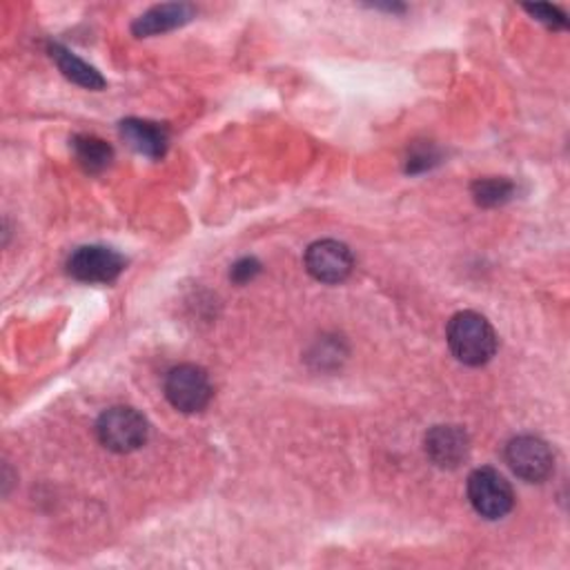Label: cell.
<instances>
[{"label":"cell","instance_id":"14","mask_svg":"<svg viewBox=\"0 0 570 570\" xmlns=\"http://www.w3.org/2000/svg\"><path fill=\"white\" fill-rule=\"evenodd\" d=\"M439 163V154L432 146H421V148H414L408 157V172L410 174H417V172H426L430 170L432 166Z\"/></svg>","mask_w":570,"mask_h":570},{"label":"cell","instance_id":"8","mask_svg":"<svg viewBox=\"0 0 570 570\" xmlns=\"http://www.w3.org/2000/svg\"><path fill=\"white\" fill-rule=\"evenodd\" d=\"M426 454L439 468H459L470 452V439L459 426H434L426 434Z\"/></svg>","mask_w":570,"mask_h":570},{"label":"cell","instance_id":"4","mask_svg":"<svg viewBox=\"0 0 570 570\" xmlns=\"http://www.w3.org/2000/svg\"><path fill=\"white\" fill-rule=\"evenodd\" d=\"M468 499L483 519H501L514 506L510 483L492 468H477L468 477Z\"/></svg>","mask_w":570,"mask_h":570},{"label":"cell","instance_id":"10","mask_svg":"<svg viewBox=\"0 0 570 570\" xmlns=\"http://www.w3.org/2000/svg\"><path fill=\"white\" fill-rule=\"evenodd\" d=\"M121 137L134 152L150 159H161L168 152V143H170V134L163 126L152 121H141V119L123 121Z\"/></svg>","mask_w":570,"mask_h":570},{"label":"cell","instance_id":"3","mask_svg":"<svg viewBox=\"0 0 570 570\" xmlns=\"http://www.w3.org/2000/svg\"><path fill=\"white\" fill-rule=\"evenodd\" d=\"M212 394H214V390H212L210 377L199 366L183 363V366L172 368L166 377L168 401L186 414L206 410L208 403L212 401Z\"/></svg>","mask_w":570,"mask_h":570},{"label":"cell","instance_id":"1","mask_svg":"<svg viewBox=\"0 0 570 570\" xmlns=\"http://www.w3.org/2000/svg\"><path fill=\"white\" fill-rule=\"evenodd\" d=\"M497 334L486 317L477 312H459L448 323V346L466 366H483L497 352Z\"/></svg>","mask_w":570,"mask_h":570},{"label":"cell","instance_id":"5","mask_svg":"<svg viewBox=\"0 0 570 570\" xmlns=\"http://www.w3.org/2000/svg\"><path fill=\"white\" fill-rule=\"evenodd\" d=\"M506 461L512 468V472L528 483H541L554 470L552 450L543 439L532 434L514 437L506 446Z\"/></svg>","mask_w":570,"mask_h":570},{"label":"cell","instance_id":"16","mask_svg":"<svg viewBox=\"0 0 570 570\" xmlns=\"http://www.w3.org/2000/svg\"><path fill=\"white\" fill-rule=\"evenodd\" d=\"M259 272H261V263H259L257 259H252V257H246V259H241V261H237V263L232 266L230 277H232L234 283L243 286V283L252 281Z\"/></svg>","mask_w":570,"mask_h":570},{"label":"cell","instance_id":"2","mask_svg":"<svg viewBox=\"0 0 570 570\" xmlns=\"http://www.w3.org/2000/svg\"><path fill=\"white\" fill-rule=\"evenodd\" d=\"M97 434L108 450L126 454L139 450L148 441L150 426L139 410L117 406L101 414L97 423Z\"/></svg>","mask_w":570,"mask_h":570},{"label":"cell","instance_id":"15","mask_svg":"<svg viewBox=\"0 0 570 570\" xmlns=\"http://www.w3.org/2000/svg\"><path fill=\"white\" fill-rule=\"evenodd\" d=\"M526 12L532 14L537 21L546 23L552 30H563L566 28V17L552 6H526Z\"/></svg>","mask_w":570,"mask_h":570},{"label":"cell","instance_id":"12","mask_svg":"<svg viewBox=\"0 0 570 570\" xmlns=\"http://www.w3.org/2000/svg\"><path fill=\"white\" fill-rule=\"evenodd\" d=\"M72 150L77 161L83 166L86 172L99 174L110 168L114 159L112 146H108L103 139L92 137V134H79L72 139Z\"/></svg>","mask_w":570,"mask_h":570},{"label":"cell","instance_id":"13","mask_svg":"<svg viewBox=\"0 0 570 570\" xmlns=\"http://www.w3.org/2000/svg\"><path fill=\"white\" fill-rule=\"evenodd\" d=\"M514 186L508 179H479L472 183V197L483 208H494L512 199Z\"/></svg>","mask_w":570,"mask_h":570},{"label":"cell","instance_id":"9","mask_svg":"<svg viewBox=\"0 0 570 570\" xmlns=\"http://www.w3.org/2000/svg\"><path fill=\"white\" fill-rule=\"evenodd\" d=\"M197 10L188 3H166V6H157L152 10H148L143 17H139L132 26V32L139 39L146 37H157V34H166L172 32L177 28H183L186 23H190L194 19Z\"/></svg>","mask_w":570,"mask_h":570},{"label":"cell","instance_id":"11","mask_svg":"<svg viewBox=\"0 0 570 570\" xmlns=\"http://www.w3.org/2000/svg\"><path fill=\"white\" fill-rule=\"evenodd\" d=\"M50 54H52L54 63L59 66V70L63 72V77L70 79L72 83H77L86 90H103L106 88V79L92 66H88L77 54H72L68 48L52 43Z\"/></svg>","mask_w":570,"mask_h":570},{"label":"cell","instance_id":"7","mask_svg":"<svg viewBox=\"0 0 570 570\" xmlns=\"http://www.w3.org/2000/svg\"><path fill=\"white\" fill-rule=\"evenodd\" d=\"M354 257L346 243L323 239L306 250V270L321 283H341L350 277Z\"/></svg>","mask_w":570,"mask_h":570},{"label":"cell","instance_id":"6","mask_svg":"<svg viewBox=\"0 0 570 570\" xmlns=\"http://www.w3.org/2000/svg\"><path fill=\"white\" fill-rule=\"evenodd\" d=\"M123 270L126 259L106 246L79 248L68 261V272L83 283H112Z\"/></svg>","mask_w":570,"mask_h":570}]
</instances>
